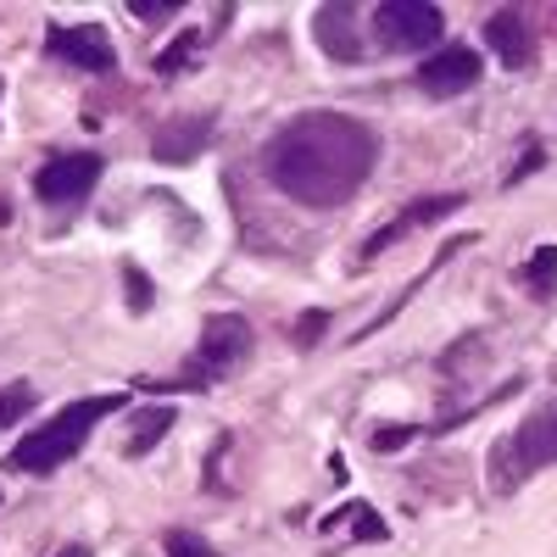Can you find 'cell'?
<instances>
[{
  "label": "cell",
  "mask_w": 557,
  "mask_h": 557,
  "mask_svg": "<svg viewBox=\"0 0 557 557\" xmlns=\"http://www.w3.org/2000/svg\"><path fill=\"white\" fill-rule=\"evenodd\" d=\"M524 278H530V290L546 301V296H557V246H541L530 262H524Z\"/></svg>",
  "instance_id": "14"
},
{
  "label": "cell",
  "mask_w": 557,
  "mask_h": 557,
  "mask_svg": "<svg viewBox=\"0 0 557 557\" xmlns=\"http://www.w3.org/2000/svg\"><path fill=\"white\" fill-rule=\"evenodd\" d=\"M412 435H418L412 424H380V430H374V441H368V446H374V451H396V446H407Z\"/></svg>",
  "instance_id": "19"
},
{
  "label": "cell",
  "mask_w": 557,
  "mask_h": 557,
  "mask_svg": "<svg viewBox=\"0 0 557 557\" xmlns=\"http://www.w3.org/2000/svg\"><path fill=\"white\" fill-rule=\"evenodd\" d=\"M380 162V134L346 112H301L268 139L262 173L273 190L301 207H341L351 201Z\"/></svg>",
  "instance_id": "1"
},
{
  "label": "cell",
  "mask_w": 557,
  "mask_h": 557,
  "mask_svg": "<svg viewBox=\"0 0 557 557\" xmlns=\"http://www.w3.org/2000/svg\"><path fill=\"white\" fill-rule=\"evenodd\" d=\"M162 546H168V557H218V546H207L196 530H168Z\"/></svg>",
  "instance_id": "17"
},
{
  "label": "cell",
  "mask_w": 557,
  "mask_h": 557,
  "mask_svg": "<svg viewBox=\"0 0 557 557\" xmlns=\"http://www.w3.org/2000/svg\"><path fill=\"white\" fill-rule=\"evenodd\" d=\"M57 557H89V552H84V546H62Z\"/></svg>",
  "instance_id": "23"
},
{
  "label": "cell",
  "mask_w": 557,
  "mask_h": 557,
  "mask_svg": "<svg viewBox=\"0 0 557 557\" xmlns=\"http://www.w3.org/2000/svg\"><path fill=\"white\" fill-rule=\"evenodd\" d=\"M552 462H557V401L535 407L524 424L491 451V485H496V491H513V485H524L535 469H552Z\"/></svg>",
  "instance_id": "3"
},
{
  "label": "cell",
  "mask_w": 557,
  "mask_h": 557,
  "mask_svg": "<svg viewBox=\"0 0 557 557\" xmlns=\"http://www.w3.org/2000/svg\"><path fill=\"white\" fill-rule=\"evenodd\" d=\"M380 51L407 57V51H424V45L441 39V7H418V0H385V7L368 17Z\"/></svg>",
  "instance_id": "5"
},
{
  "label": "cell",
  "mask_w": 557,
  "mask_h": 557,
  "mask_svg": "<svg viewBox=\"0 0 557 557\" xmlns=\"http://www.w3.org/2000/svg\"><path fill=\"white\" fill-rule=\"evenodd\" d=\"M201 45H207V34H178L168 51L157 57V73H178V67H190L196 57H201Z\"/></svg>",
  "instance_id": "16"
},
{
  "label": "cell",
  "mask_w": 557,
  "mask_h": 557,
  "mask_svg": "<svg viewBox=\"0 0 557 557\" xmlns=\"http://www.w3.org/2000/svg\"><path fill=\"white\" fill-rule=\"evenodd\" d=\"M251 357V323L235 318V312H218L201 323V341H196V357H190V380L212 385L223 374H235V368Z\"/></svg>",
  "instance_id": "4"
},
{
  "label": "cell",
  "mask_w": 557,
  "mask_h": 557,
  "mask_svg": "<svg viewBox=\"0 0 557 557\" xmlns=\"http://www.w3.org/2000/svg\"><path fill=\"white\" fill-rule=\"evenodd\" d=\"M34 401H39V396H34V385H28V380L0 385V430H12V424H17V418H23Z\"/></svg>",
  "instance_id": "15"
},
{
  "label": "cell",
  "mask_w": 557,
  "mask_h": 557,
  "mask_svg": "<svg viewBox=\"0 0 557 557\" xmlns=\"http://www.w3.org/2000/svg\"><path fill=\"white\" fill-rule=\"evenodd\" d=\"M480 57L469 51V45H446V51H435L424 67H418V89L424 96H462V89L480 84Z\"/></svg>",
  "instance_id": "8"
},
{
  "label": "cell",
  "mask_w": 557,
  "mask_h": 557,
  "mask_svg": "<svg viewBox=\"0 0 557 557\" xmlns=\"http://www.w3.org/2000/svg\"><path fill=\"white\" fill-rule=\"evenodd\" d=\"M123 290H128V312H151V278L139 273V262H123Z\"/></svg>",
  "instance_id": "18"
},
{
  "label": "cell",
  "mask_w": 557,
  "mask_h": 557,
  "mask_svg": "<svg viewBox=\"0 0 557 557\" xmlns=\"http://www.w3.org/2000/svg\"><path fill=\"white\" fill-rule=\"evenodd\" d=\"M101 157L96 151H73V157H51L39 173H34V196L45 207H78L89 190L101 184Z\"/></svg>",
  "instance_id": "6"
},
{
  "label": "cell",
  "mask_w": 557,
  "mask_h": 557,
  "mask_svg": "<svg viewBox=\"0 0 557 557\" xmlns=\"http://www.w3.org/2000/svg\"><path fill=\"white\" fill-rule=\"evenodd\" d=\"M457 207H462V196H430V201H412V207H407L391 228H380V235L362 246V262H374L385 246H396V240L407 235V228H418V223H435V218H446V212H457Z\"/></svg>",
  "instance_id": "11"
},
{
  "label": "cell",
  "mask_w": 557,
  "mask_h": 557,
  "mask_svg": "<svg viewBox=\"0 0 557 557\" xmlns=\"http://www.w3.org/2000/svg\"><path fill=\"white\" fill-rule=\"evenodd\" d=\"M323 330H330V312H307V318L296 323V335H290V341H296V346L307 351V346H312V341H318Z\"/></svg>",
  "instance_id": "20"
},
{
  "label": "cell",
  "mask_w": 557,
  "mask_h": 557,
  "mask_svg": "<svg viewBox=\"0 0 557 557\" xmlns=\"http://www.w3.org/2000/svg\"><path fill=\"white\" fill-rule=\"evenodd\" d=\"M485 39H491V51H496V62H502V67H530V57H535L530 28H524V17H519V12H491Z\"/></svg>",
  "instance_id": "9"
},
{
  "label": "cell",
  "mask_w": 557,
  "mask_h": 557,
  "mask_svg": "<svg viewBox=\"0 0 557 557\" xmlns=\"http://www.w3.org/2000/svg\"><path fill=\"white\" fill-rule=\"evenodd\" d=\"M535 168H541V151H524V162H519L513 173H507V190H513V184H519V178H530Z\"/></svg>",
  "instance_id": "22"
},
{
  "label": "cell",
  "mask_w": 557,
  "mask_h": 557,
  "mask_svg": "<svg viewBox=\"0 0 557 557\" xmlns=\"http://www.w3.org/2000/svg\"><path fill=\"white\" fill-rule=\"evenodd\" d=\"M173 418H178L173 407H139V412H134V424H128L123 451H128V457H146V451H151V446L173 430Z\"/></svg>",
  "instance_id": "13"
},
{
  "label": "cell",
  "mask_w": 557,
  "mask_h": 557,
  "mask_svg": "<svg viewBox=\"0 0 557 557\" xmlns=\"http://www.w3.org/2000/svg\"><path fill=\"white\" fill-rule=\"evenodd\" d=\"M117 407H123V396H117V391H107V396H84V401H67L57 418H45V424H39L34 435H23V441L7 451V474H51V469H62L67 457H78V451H84L89 430H96L101 418H112Z\"/></svg>",
  "instance_id": "2"
},
{
  "label": "cell",
  "mask_w": 557,
  "mask_h": 557,
  "mask_svg": "<svg viewBox=\"0 0 557 557\" xmlns=\"http://www.w3.org/2000/svg\"><path fill=\"white\" fill-rule=\"evenodd\" d=\"M318 39H323V51H330L335 62H357L362 51L351 45V23H357V7H318Z\"/></svg>",
  "instance_id": "12"
},
{
  "label": "cell",
  "mask_w": 557,
  "mask_h": 557,
  "mask_svg": "<svg viewBox=\"0 0 557 557\" xmlns=\"http://www.w3.org/2000/svg\"><path fill=\"white\" fill-rule=\"evenodd\" d=\"M128 12H134V17H173V12H178V0H157V7H151V0H134Z\"/></svg>",
  "instance_id": "21"
},
{
  "label": "cell",
  "mask_w": 557,
  "mask_h": 557,
  "mask_svg": "<svg viewBox=\"0 0 557 557\" xmlns=\"http://www.w3.org/2000/svg\"><path fill=\"white\" fill-rule=\"evenodd\" d=\"M207 139H212V123L207 117H178V123L157 128L151 151H157V162H190V157L207 151Z\"/></svg>",
  "instance_id": "10"
},
{
  "label": "cell",
  "mask_w": 557,
  "mask_h": 557,
  "mask_svg": "<svg viewBox=\"0 0 557 557\" xmlns=\"http://www.w3.org/2000/svg\"><path fill=\"white\" fill-rule=\"evenodd\" d=\"M51 57H62L67 67H84V73H112L117 67V51H112V34L84 23V28H51L45 34Z\"/></svg>",
  "instance_id": "7"
}]
</instances>
